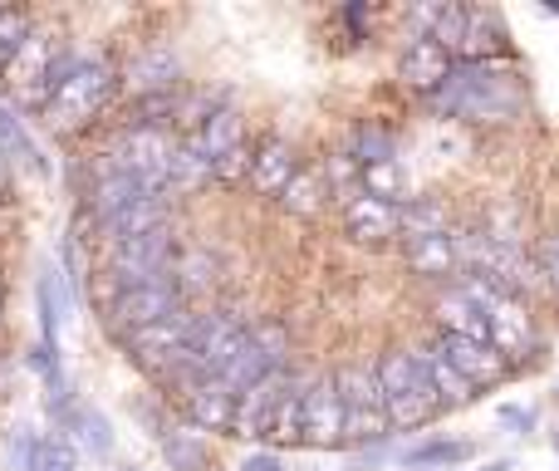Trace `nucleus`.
Returning a JSON list of instances; mask_svg holds the SVG:
<instances>
[{
	"mask_svg": "<svg viewBox=\"0 0 559 471\" xmlns=\"http://www.w3.org/2000/svg\"><path fill=\"white\" fill-rule=\"evenodd\" d=\"M442 118H466V123H515L525 108V89L515 69L501 64H456L442 94L432 98Z\"/></svg>",
	"mask_w": 559,
	"mask_h": 471,
	"instance_id": "f257e3e1",
	"label": "nucleus"
},
{
	"mask_svg": "<svg viewBox=\"0 0 559 471\" xmlns=\"http://www.w3.org/2000/svg\"><path fill=\"white\" fill-rule=\"evenodd\" d=\"M378 384H383L388 423H393L397 433H417V427H427L442 413L432 374H427L423 354H413V349H388V354L378 358Z\"/></svg>",
	"mask_w": 559,
	"mask_h": 471,
	"instance_id": "f03ea898",
	"label": "nucleus"
},
{
	"mask_svg": "<svg viewBox=\"0 0 559 471\" xmlns=\"http://www.w3.org/2000/svg\"><path fill=\"white\" fill-rule=\"evenodd\" d=\"M114 89H118V74L108 59H74V64L59 74V84L49 89L39 114H45V123L55 128V133H74V128L94 123V118L104 114Z\"/></svg>",
	"mask_w": 559,
	"mask_h": 471,
	"instance_id": "7ed1b4c3",
	"label": "nucleus"
},
{
	"mask_svg": "<svg viewBox=\"0 0 559 471\" xmlns=\"http://www.w3.org/2000/svg\"><path fill=\"white\" fill-rule=\"evenodd\" d=\"M466 295L481 305L486 315V334H491V349L506 358V364H525V358L540 354V334H535V319H531V305L511 290H496L486 280H466Z\"/></svg>",
	"mask_w": 559,
	"mask_h": 471,
	"instance_id": "20e7f679",
	"label": "nucleus"
},
{
	"mask_svg": "<svg viewBox=\"0 0 559 471\" xmlns=\"http://www.w3.org/2000/svg\"><path fill=\"white\" fill-rule=\"evenodd\" d=\"M69 64H74V55H64V45H59L49 30H35V35L25 39V49L10 59L5 89H10V94H15L25 108H45L49 89L59 84V74H64Z\"/></svg>",
	"mask_w": 559,
	"mask_h": 471,
	"instance_id": "39448f33",
	"label": "nucleus"
},
{
	"mask_svg": "<svg viewBox=\"0 0 559 471\" xmlns=\"http://www.w3.org/2000/svg\"><path fill=\"white\" fill-rule=\"evenodd\" d=\"M338 398H344V447L348 443H383L388 437V408H383V384H378V368H344L334 374Z\"/></svg>",
	"mask_w": 559,
	"mask_h": 471,
	"instance_id": "423d86ee",
	"label": "nucleus"
},
{
	"mask_svg": "<svg viewBox=\"0 0 559 471\" xmlns=\"http://www.w3.org/2000/svg\"><path fill=\"white\" fill-rule=\"evenodd\" d=\"M177 266V250H173V232H147L133 240H118L108 250V280L118 290H133V285H157V280H173Z\"/></svg>",
	"mask_w": 559,
	"mask_h": 471,
	"instance_id": "0eeeda50",
	"label": "nucleus"
},
{
	"mask_svg": "<svg viewBox=\"0 0 559 471\" xmlns=\"http://www.w3.org/2000/svg\"><path fill=\"white\" fill-rule=\"evenodd\" d=\"M192 339H197V315L177 309V315H167V319H157V325L128 334L123 344L143 368H153V374L167 378L173 368H182L187 358H192Z\"/></svg>",
	"mask_w": 559,
	"mask_h": 471,
	"instance_id": "6e6552de",
	"label": "nucleus"
},
{
	"mask_svg": "<svg viewBox=\"0 0 559 471\" xmlns=\"http://www.w3.org/2000/svg\"><path fill=\"white\" fill-rule=\"evenodd\" d=\"M177 148H182V143H173V138H167V128H138L133 123L123 133V143H118L114 167H118V173H128V177H138L147 192L163 197L167 192V177H173Z\"/></svg>",
	"mask_w": 559,
	"mask_h": 471,
	"instance_id": "1a4fd4ad",
	"label": "nucleus"
},
{
	"mask_svg": "<svg viewBox=\"0 0 559 471\" xmlns=\"http://www.w3.org/2000/svg\"><path fill=\"white\" fill-rule=\"evenodd\" d=\"M182 309V290H177V280H157V285H133V290H118L114 299H108V329L114 334H138V329L157 325V319L177 315Z\"/></svg>",
	"mask_w": 559,
	"mask_h": 471,
	"instance_id": "9d476101",
	"label": "nucleus"
},
{
	"mask_svg": "<svg viewBox=\"0 0 559 471\" xmlns=\"http://www.w3.org/2000/svg\"><path fill=\"white\" fill-rule=\"evenodd\" d=\"M305 447L314 452L344 447V398H338L334 378H314L305 388Z\"/></svg>",
	"mask_w": 559,
	"mask_h": 471,
	"instance_id": "9b49d317",
	"label": "nucleus"
},
{
	"mask_svg": "<svg viewBox=\"0 0 559 471\" xmlns=\"http://www.w3.org/2000/svg\"><path fill=\"white\" fill-rule=\"evenodd\" d=\"M344 226L358 246H388L403 236V207L378 202L368 192H348L344 197Z\"/></svg>",
	"mask_w": 559,
	"mask_h": 471,
	"instance_id": "f8f14e48",
	"label": "nucleus"
},
{
	"mask_svg": "<svg viewBox=\"0 0 559 471\" xmlns=\"http://www.w3.org/2000/svg\"><path fill=\"white\" fill-rule=\"evenodd\" d=\"M452 55H447L437 39H427V35H413L403 45V59H397V74H403V84L413 89V94H423V98H437L442 94V84L452 79Z\"/></svg>",
	"mask_w": 559,
	"mask_h": 471,
	"instance_id": "ddd939ff",
	"label": "nucleus"
},
{
	"mask_svg": "<svg viewBox=\"0 0 559 471\" xmlns=\"http://www.w3.org/2000/svg\"><path fill=\"white\" fill-rule=\"evenodd\" d=\"M432 344L442 349L447 364H452L476 393H481V388H501L506 378H511V364H506L491 344H472V339H452V334H437Z\"/></svg>",
	"mask_w": 559,
	"mask_h": 471,
	"instance_id": "4468645a",
	"label": "nucleus"
},
{
	"mask_svg": "<svg viewBox=\"0 0 559 471\" xmlns=\"http://www.w3.org/2000/svg\"><path fill=\"white\" fill-rule=\"evenodd\" d=\"M236 398L241 393H236L231 384H222L216 374H206V378H197V384L182 388V408H187V417H192V427H202V433H231Z\"/></svg>",
	"mask_w": 559,
	"mask_h": 471,
	"instance_id": "2eb2a0df",
	"label": "nucleus"
},
{
	"mask_svg": "<svg viewBox=\"0 0 559 471\" xmlns=\"http://www.w3.org/2000/svg\"><path fill=\"white\" fill-rule=\"evenodd\" d=\"M295 384V378L280 368V374L261 378L255 388H246L241 398H236V423H231V437H246V443H265V433H271V417L280 408V398H285V388Z\"/></svg>",
	"mask_w": 559,
	"mask_h": 471,
	"instance_id": "dca6fc26",
	"label": "nucleus"
},
{
	"mask_svg": "<svg viewBox=\"0 0 559 471\" xmlns=\"http://www.w3.org/2000/svg\"><path fill=\"white\" fill-rule=\"evenodd\" d=\"M456 55H466V64H496V59L511 55V35H506L501 10H491V5L466 10V35Z\"/></svg>",
	"mask_w": 559,
	"mask_h": 471,
	"instance_id": "f3484780",
	"label": "nucleus"
},
{
	"mask_svg": "<svg viewBox=\"0 0 559 471\" xmlns=\"http://www.w3.org/2000/svg\"><path fill=\"white\" fill-rule=\"evenodd\" d=\"M432 319H437V334L472 339V344H491V334H486V315H481V305L466 295V285H456V290H447V295H437Z\"/></svg>",
	"mask_w": 559,
	"mask_h": 471,
	"instance_id": "a211bd4d",
	"label": "nucleus"
},
{
	"mask_svg": "<svg viewBox=\"0 0 559 471\" xmlns=\"http://www.w3.org/2000/svg\"><path fill=\"white\" fill-rule=\"evenodd\" d=\"M177 79H182V64H177V55L167 45H153L143 49V55L128 64V89H133L138 98H157V94H173Z\"/></svg>",
	"mask_w": 559,
	"mask_h": 471,
	"instance_id": "6ab92c4d",
	"label": "nucleus"
},
{
	"mask_svg": "<svg viewBox=\"0 0 559 471\" xmlns=\"http://www.w3.org/2000/svg\"><path fill=\"white\" fill-rule=\"evenodd\" d=\"M299 173V157H295V148L285 143V138H265L261 148H255V157H251V187L261 197H285V187H289V177Z\"/></svg>",
	"mask_w": 559,
	"mask_h": 471,
	"instance_id": "aec40b11",
	"label": "nucleus"
},
{
	"mask_svg": "<svg viewBox=\"0 0 559 471\" xmlns=\"http://www.w3.org/2000/svg\"><path fill=\"white\" fill-rule=\"evenodd\" d=\"M163 226H167V202H163V197H138V202H128L123 212H114L108 222H98V232L118 246V240L163 232Z\"/></svg>",
	"mask_w": 559,
	"mask_h": 471,
	"instance_id": "412c9836",
	"label": "nucleus"
},
{
	"mask_svg": "<svg viewBox=\"0 0 559 471\" xmlns=\"http://www.w3.org/2000/svg\"><path fill=\"white\" fill-rule=\"evenodd\" d=\"M241 143H246V128H241V114H236V108H216V114L192 133V148L206 157V167H216Z\"/></svg>",
	"mask_w": 559,
	"mask_h": 471,
	"instance_id": "4be33fe9",
	"label": "nucleus"
},
{
	"mask_svg": "<svg viewBox=\"0 0 559 471\" xmlns=\"http://www.w3.org/2000/svg\"><path fill=\"white\" fill-rule=\"evenodd\" d=\"M407 266L427 280H442L462 270V246H456V232L427 236V240H407Z\"/></svg>",
	"mask_w": 559,
	"mask_h": 471,
	"instance_id": "5701e85b",
	"label": "nucleus"
},
{
	"mask_svg": "<svg viewBox=\"0 0 559 471\" xmlns=\"http://www.w3.org/2000/svg\"><path fill=\"white\" fill-rule=\"evenodd\" d=\"M55 413L64 417V427H69V433H74L94 457H108V452H114V433H108V417L98 413V408L64 403V408H55Z\"/></svg>",
	"mask_w": 559,
	"mask_h": 471,
	"instance_id": "b1692460",
	"label": "nucleus"
},
{
	"mask_svg": "<svg viewBox=\"0 0 559 471\" xmlns=\"http://www.w3.org/2000/svg\"><path fill=\"white\" fill-rule=\"evenodd\" d=\"M329 197H334V187H329L324 167H299V173L289 177V187H285V197H280V202H285L295 216H314Z\"/></svg>",
	"mask_w": 559,
	"mask_h": 471,
	"instance_id": "393cba45",
	"label": "nucleus"
},
{
	"mask_svg": "<svg viewBox=\"0 0 559 471\" xmlns=\"http://www.w3.org/2000/svg\"><path fill=\"white\" fill-rule=\"evenodd\" d=\"M271 447H299L305 443V388L289 384L285 398H280L275 417H271V433H265Z\"/></svg>",
	"mask_w": 559,
	"mask_h": 471,
	"instance_id": "a878e982",
	"label": "nucleus"
},
{
	"mask_svg": "<svg viewBox=\"0 0 559 471\" xmlns=\"http://www.w3.org/2000/svg\"><path fill=\"white\" fill-rule=\"evenodd\" d=\"M423 364H427V374H432V388H437V398H442V408H466V403H476V388L466 384L462 374H456L452 364H447V354L442 349H423Z\"/></svg>",
	"mask_w": 559,
	"mask_h": 471,
	"instance_id": "bb28decb",
	"label": "nucleus"
},
{
	"mask_svg": "<svg viewBox=\"0 0 559 471\" xmlns=\"http://www.w3.org/2000/svg\"><path fill=\"white\" fill-rule=\"evenodd\" d=\"M163 457L173 471H206L212 467V447L202 443V433L192 427H167L163 433Z\"/></svg>",
	"mask_w": 559,
	"mask_h": 471,
	"instance_id": "cd10ccee",
	"label": "nucleus"
},
{
	"mask_svg": "<svg viewBox=\"0 0 559 471\" xmlns=\"http://www.w3.org/2000/svg\"><path fill=\"white\" fill-rule=\"evenodd\" d=\"M472 457H476V447L462 443V437H432V443L407 447L403 467H413V471H423V467H462V462H472Z\"/></svg>",
	"mask_w": 559,
	"mask_h": 471,
	"instance_id": "c85d7f7f",
	"label": "nucleus"
},
{
	"mask_svg": "<svg viewBox=\"0 0 559 471\" xmlns=\"http://www.w3.org/2000/svg\"><path fill=\"white\" fill-rule=\"evenodd\" d=\"M358 192H368V197H378V202H393V207H407V177H403V167H397V157L393 163H373V167H358Z\"/></svg>",
	"mask_w": 559,
	"mask_h": 471,
	"instance_id": "c756f323",
	"label": "nucleus"
},
{
	"mask_svg": "<svg viewBox=\"0 0 559 471\" xmlns=\"http://www.w3.org/2000/svg\"><path fill=\"white\" fill-rule=\"evenodd\" d=\"M442 232H452V226H447V207L432 202V197H407L403 236L407 240H427V236H442Z\"/></svg>",
	"mask_w": 559,
	"mask_h": 471,
	"instance_id": "7c9ffc66",
	"label": "nucleus"
},
{
	"mask_svg": "<svg viewBox=\"0 0 559 471\" xmlns=\"http://www.w3.org/2000/svg\"><path fill=\"white\" fill-rule=\"evenodd\" d=\"M25 471H79V447L69 443V437H59V433L35 437Z\"/></svg>",
	"mask_w": 559,
	"mask_h": 471,
	"instance_id": "2f4dec72",
	"label": "nucleus"
},
{
	"mask_svg": "<svg viewBox=\"0 0 559 471\" xmlns=\"http://www.w3.org/2000/svg\"><path fill=\"white\" fill-rule=\"evenodd\" d=\"M0 157H10V163H25V167H35V173H45V157H39V148L29 143L25 123H20L15 114H5V108H0Z\"/></svg>",
	"mask_w": 559,
	"mask_h": 471,
	"instance_id": "473e14b6",
	"label": "nucleus"
},
{
	"mask_svg": "<svg viewBox=\"0 0 559 471\" xmlns=\"http://www.w3.org/2000/svg\"><path fill=\"white\" fill-rule=\"evenodd\" d=\"M354 157L358 167H373V163H393L397 157V143H393V133H388V128H378V123H364L354 133Z\"/></svg>",
	"mask_w": 559,
	"mask_h": 471,
	"instance_id": "72a5a7b5",
	"label": "nucleus"
},
{
	"mask_svg": "<svg viewBox=\"0 0 559 471\" xmlns=\"http://www.w3.org/2000/svg\"><path fill=\"white\" fill-rule=\"evenodd\" d=\"M29 35H35V30H29V15H25V10H0V74H5L10 59L25 49Z\"/></svg>",
	"mask_w": 559,
	"mask_h": 471,
	"instance_id": "f704fd0d",
	"label": "nucleus"
},
{
	"mask_svg": "<svg viewBox=\"0 0 559 471\" xmlns=\"http://www.w3.org/2000/svg\"><path fill=\"white\" fill-rule=\"evenodd\" d=\"M251 157H255V153L241 143L236 153H226L222 163L212 167V177H216V182H241V177H251Z\"/></svg>",
	"mask_w": 559,
	"mask_h": 471,
	"instance_id": "c9c22d12",
	"label": "nucleus"
},
{
	"mask_svg": "<svg viewBox=\"0 0 559 471\" xmlns=\"http://www.w3.org/2000/svg\"><path fill=\"white\" fill-rule=\"evenodd\" d=\"M501 423H506V427H515V433H531V427H535V413H531V408L506 403V408H501Z\"/></svg>",
	"mask_w": 559,
	"mask_h": 471,
	"instance_id": "e433bc0d",
	"label": "nucleus"
},
{
	"mask_svg": "<svg viewBox=\"0 0 559 471\" xmlns=\"http://www.w3.org/2000/svg\"><path fill=\"white\" fill-rule=\"evenodd\" d=\"M540 266H545V275H550V285L559 290V236L545 240V250H540Z\"/></svg>",
	"mask_w": 559,
	"mask_h": 471,
	"instance_id": "4c0bfd02",
	"label": "nucleus"
},
{
	"mask_svg": "<svg viewBox=\"0 0 559 471\" xmlns=\"http://www.w3.org/2000/svg\"><path fill=\"white\" fill-rule=\"evenodd\" d=\"M241 471H285V462H280L275 452H251V457L241 462Z\"/></svg>",
	"mask_w": 559,
	"mask_h": 471,
	"instance_id": "58836bf2",
	"label": "nucleus"
},
{
	"mask_svg": "<svg viewBox=\"0 0 559 471\" xmlns=\"http://www.w3.org/2000/svg\"><path fill=\"white\" fill-rule=\"evenodd\" d=\"M481 471H515V467H511V462H506V457H501V462H486Z\"/></svg>",
	"mask_w": 559,
	"mask_h": 471,
	"instance_id": "ea45409f",
	"label": "nucleus"
},
{
	"mask_svg": "<svg viewBox=\"0 0 559 471\" xmlns=\"http://www.w3.org/2000/svg\"><path fill=\"white\" fill-rule=\"evenodd\" d=\"M550 443H555V452H559V427H555V437H550Z\"/></svg>",
	"mask_w": 559,
	"mask_h": 471,
	"instance_id": "a19ab883",
	"label": "nucleus"
},
{
	"mask_svg": "<svg viewBox=\"0 0 559 471\" xmlns=\"http://www.w3.org/2000/svg\"><path fill=\"white\" fill-rule=\"evenodd\" d=\"M0 187H5V167H0Z\"/></svg>",
	"mask_w": 559,
	"mask_h": 471,
	"instance_id": "79ce46f5",
	"label": "nucleus"
}]
</instances>
